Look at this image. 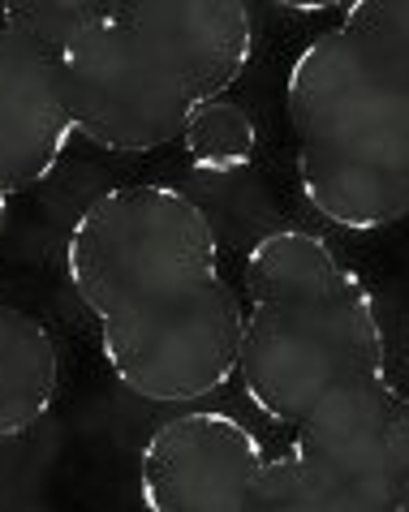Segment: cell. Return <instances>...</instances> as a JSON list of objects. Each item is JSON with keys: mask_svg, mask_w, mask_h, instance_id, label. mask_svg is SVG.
<instances>
[{"mask_svg": "<svg viewBox=\"0 0 409 512\" xmlns=\"http://www.w3.org/2000/svg\"><path fill=\"white\" fill-rule=\"evenodd\" d=\"M298 190L336 229H388L409 216V134L358 147H298Z\"/></svg>", "mask_w": 409, "mask_h": 512, "instance_id": "obj_9", "label": "cell"}, {"mask_svg": "<svg viewBox=\"0 0 409 512\" xmlns=\"http://www.w3.org/2000/svg\"><path fill=\"white\" fill-rule=\"evenodd\" d=\"M341 26L354 31L409 87V0H354Z\"/></svg>", "mask_w": 409, "mask_h": 512, "instance_id": "obj_13", "label": "cell"}, {"mask_svg": "<svg viewBox=\"0 0 409 512\" xmlns=\"http://www.w3.org/2000/svg\"><path fill=\"white\" fill-rule=\"evenodd\" d=\"M242 289L237 383L263 418L298 426L328 396L388 375L375 293L319 233H263L246 254Z\"/></svg>", "mask_w": 409, "mask_h": 512, "instance_id": "obj_2", "label": "cell"}, {"mask_svg": "<svg viewBox=\"0 0 409 512\" xmlns=\"http://www.w3.org/2000/svg\"><path fill=\"white\" fill-rule=\"evenodd\" d=\"M181 142H186V155L199 173L233 177V173H246V168L255 164L259 125L242 104H233V99L224 95V99H211L207 108L194 112V121L186 125Z\"/></svg>", "mask_w": 409, "mask_h": 512, "instance_id": "obj_11", "label": "cell"}, {"mask_svg": "<svg viewBox=\"0 0 409 512\" xmlns=\"http://www.w3.org/2000/svg\"><path fill=\"white\" fill-rule=\"evenodd\" d=\"M9 198H13V194L0 186V237H5V220H9Z\"/></svg>", "mask_w": 409, "mask_h": 512, "instance_id": "obj_15", "label": "cell"}, {"mask_svg": "<svg viewBox=\"0 0 409 512\" xmlns=\"http://www.w3.org/2000/svg\"><path fill=\"white\" fill-rule=\"evenodd\" d=\"M250 56L246 0H108L61 61L78 138L112 155L181 142L194 112L242 82Z\"/></svg>", "mask_w": 409, "mask_h": 512, "instance_id": "obj_1", "label": "cell"}, {"mask_svg": "<svg viewBox=\"0 0 409 512\" xmlns=\"http://www.w3.org/2000/svg\"><path fill=\"white\" fill-rule=\"evenodd\" d=\"M78 138L61 61L0 22V186L35 190Z\"/></svg>", "mask_w": 409, "mask_h": 512, "instance_id": "obj_8", "label": "cell"}, {"mask_svg": "<svg viewBox=\"0 0 409 512\" xmlns=\"http://www.w3.org/2000/svg\"><path fill=\"white\" fill-rule=\"evenodd\" d=\"M220 272L207 211L173 186H117L65 241V280L95 319L125 315Z\"/></svg>", "mask_w": 409, "mask_h": 512, "instance_id": "obj_4", "label": "cell"}, {"mask_svg": "<svg viewBox=\"0 0 409 512\" xmlns=\"http://www.w3.org/2000/svg\"><path fill=\"white\" fill-rule=\"evenodd\" d=\"M267 452L229 414H177L155 426L138 461V500L151 512H259Z\"/></svg>", "mask_w": 409, "mask_h": 512, "instance_id": "obj_7", "label": "cell"}, {"mask_svg": "<svg viewBox=\"0 0 409 512\" xmlns=\"http://www.w3.org/2000/svg\"><path fill=\"white\" fill-rule=\"evenodd\" d=\"M285 112L298 147L379 142L409 134V87L354 31L336 26L293 61Z\"/></svg>", "mask_w": 409, "mask_h": 512, "instance_id": "obj_6", "label": "cell"}, {"mask_svg": "<svg viewBox=\"0 0 409 512\" xmlns=\"http://www.w3.org/2000/svg\"><path fill=\"white\" fill-rule=\"evenodd\" d=\"M95 323L108 371L151 405H190L237 379L246 302L220 272Z\"/></svg>", "mask_w": 409, "mask_h": 512, "instance_id": "obj_5", "label": "cell"}, {"mask_svg": "<svg viewBox=\"0 0 409 512\" xmlns=\"http://www.w3.org/2000/svg\"><path fill=\"white\" fill-rule=\"evenodd\" d=\"M104 13L108 0H0V22L48 48L56 61H65Z\"/></svg>", "mask_w": 409, "mask_h": 512, "instance_id": "obj_12", "label": "cell"}, {"mask_svg": "<svg viewBox=\"0 0 409 512\" xmlns=\"http://www.w3.org/2000/svg\"><path fill=\"white\" fill-rule=\"evenodd\" d=\"M280 9H293V13H328V9H349L354 0H272Z\"/></svg>", "mask_w": 409, "mask_h": 512, "instance_id": "obj_14", "label": "cell"}, {"mask_svg": "<svg viewBox=\"0 0 409 512\" xmlns=\"http://www.w3.org/2000/svg\"><path fill=\"white\" fill-rule=\"evenodd\" d=\"M61 353L35 315L0 302V439L35 431L56 401Z\"/></svg>", "mask_w": 409, "mask_h": 512, "instance_id": "obj_10", "label": "cell"}, {"mask_svg": "<svg viewBox=\"0 0 409 512\" xmlns=\"http://www.w3.org/2000/svg\"><path fill=\"white\" fill-rule=\"evenodd\" d=\"M259 512H409V396L379 375L310 409L263 465Z\"/></svg>", "mask_w": 409, "mask_h": 512, "instance_id": "obj_3", "label": "cell"}]
</instances>
